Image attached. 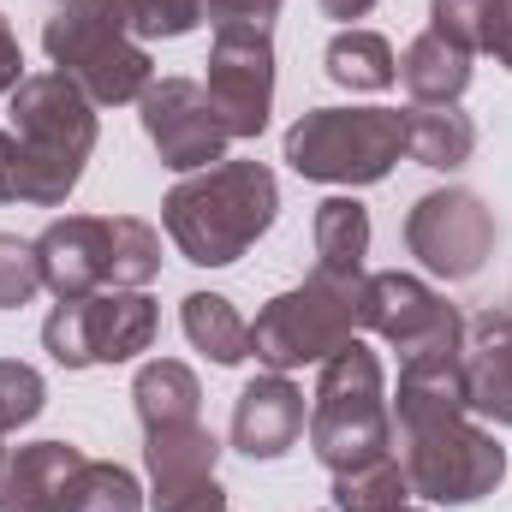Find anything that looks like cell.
<instances>
[{"label": "cell", "instance_id": "cell-1", "mask_svg": "<svg viewBox=\"0 0 512 512\" xmlns=\"http://www.w3.org/2000/svg\"><path fill=\"white\" fill-rule=\"evenodd\" d=\"M393 417H399V465H405L411 495H423L435 507H471L501 489L507 447L471 423L465 346L399 364Z\"/></svg>", "mask_w": 512, "mask_h": 512}, {"label": "cell", "instance_id": "cell-2", "mask_svg": "<svg viewBox=\"0 0 512 512\" xmlns=\"http://www.w3.org/2000/svg\"><path fill=\"white\" fill-rule=\"evenodd\" d=\"M280 215V185L262 161H215L161 197V227L197 268H233Z\"/></svg>", "mask_w": 512, "mask_h": 512}, {"label": "cell", "instance_id": "cell-3", "mask_svg": "<svg viewBox=\"0 0 512 512\" xmlns=\"http://www.w3.org/2000/svg\"><path fill=\"white\" fill-rule=\"evenodd\" d=\"M12 137L24 155V203L60 209L96 149V102L66 72H30L12 90Z\"/></svg>", "mask_w": 512, "mask_h": 512}, {"label": "cell", "instance_id": "cell-4", "mask_svg": "<svg viewBox=\"0 0 512 512\" xmlns=\"http://www.w3.org/2000/svg\"><path fill=\"white\" fill-rule=\"evenodd\" d=\"M54 72H66L90 102L120 108L155 84V60L131 42V0H54L42 24Z\"/></svg>", "mask_w": 512, "mask_h": 512}, {"label": "cell", "instance_id": "cell-5", "mask_svg": "<svg viewBox=\"0 0 512 512\" xmlns=\"http://www.w3.org/2000/svg\"><path fill=\"white\" fill-rule=\"evenodd\" d=\"M370 328V274H310L304 286L268 298V310L251 322V358L274 376L328 364L346 340Z\"/></svg>", "mask_w": 512, "mask_h": 512}, {"label": "cell", "instance_id": "cell-6", "mask_svg": "<svg viewBox=\"0 0 512 512\" xmlns=\"http://www.w3.org/2000/svg\"><path fill=\"white\" fill-rule=\"evenodd\" d=\"M42 286L90 298L102 286H149L161 274V233L137 215H66L36 239Z\"/></svg>", "mask_w": 512, "mask_h": 512}, {"label": "cell", "instance_id": "cell-7", "mask_svg": "<svg viewBox=\"0 0 512 512\" xmlns=\"http://www.w3.org/2000/svg\"><path fill=\"white\" fill-rule=\"evenodd\" d=\"M310 447L316 459L340 477L358 465H376L393 453V417H387V387H382V358L364 340H346L316 382L310 405Z\"/></svg>", "mask_w": 512, "mask_h": 512}, {"label": "cell", "instance_id": "cell-8", "mask_svg": "<svg viewBox=\"0 0 512 512\" xmlns=\"http://www.w3.org/2000/svg\"><path fill=\"white\" fill-rule=\"evenodd\" d=\"M405 155L399 108H316L286 131V161L322 185H376Z\"/></svg>", "mask_w": 512, "mask_h": 512}, {"label": "cell", "instance_id": "cell-9", "mask_svg": "<svg viewBox=\"0 0 512 512\" xmlns=\"http://www.w3.org/2000/svg\"><path fill=\"white\" fill-rule=\"evenodd\" d=\"M161 316L143 286H114L90 298H60L54 316L42 322V346L60 370H90V364H126L149 352Z\"/></svg>", "mask_w": 512, "mask_h": 512}, {"label": "cell", "instance_id": "cell-10", "mask_svg": "<svg viewBox=\"0 0 512 512\" xmlns=\"http://www.w3.org/2000/svg\"><path fill=\"white\" fill-rule=\"evenodd\" d=\"M405 245H411V256H417L429 274H441V280H471V274H483V262L495 256V215L483 209L477 191L447 185V191H429V197L411 203V215H405Z\"/></svg>", "mask_w": 512, "mask_h": 512}, {"label": "cell", "instance_id": "cell-11", "mask_svg": "<svg viewBox=\"0 0 512 512\" xmlns=\"http://www.w3.org/2000/svg\"><path fill=\"white\" fill-rule=\"evenodd\" d=\"M137 120H143V137L155 143L161 167H173V173H203V167L227 161L233 131L221 126L209 90L191 78H155L137 96Z\"/></svg>", "mask_w": 512, "mask_h": 512}, {"label": "cell", "instance_id": "cell-12", "mask_svg": "<svg viewBox=\"0 0 512 512\" xmlns=\"http://www.w3.org/2000/svg\"><path fill=\"white\" fill-rule=\"evenodd\" d=\"M203 90L233 137H256L268 126V108H274V36H268V24H215Z\"/></svg>", "mask_w": 512, "mask_h": 512}, {"label": "cell", "instance_id": "cell-13", "mask_svg": "<svg viewBox=\"0 0 512 512\" xmlns=\"http://www.w3.org/2000/svg\"><path fill=\"white\" fill-rule=\"evenodd\" d=\"M370 328L399 352V364L429 358V352H459L465 346V322L459 310L417 274H370Z\"/></svg>", "mask_w": 512, "mask_h": 512}, {"label": "cell", "instance_id": "cell-14", "mask_svg": "<svg viewBox=\"0 0 512 512\" xmlns=\"http://www.w3.org/2000/svg\"><path fill=\"white\" fill-rule=\"evenodd\" d=\"M304 423H310L304 393L286 376H274V370L245 382L239 399H233V447L245 459H280V453H292L298 435H304Z\"/></svg>", "mask_w": 512, "mask_h": 512}, {"label": "cell", "instance_id": "cell-15", "mask_svg": "<svg viewBox=\"0 0 512 512\" xmlns=\"http://www.w3.org/2000/svg\"><path fill=\"white\" fill-rule=\"evenodd\" d=\"M465 399L477 417L512 423V316L483 310L465 328Z\"/></svg>", "mask_w": 512, "mask_h": 512}, {"label": "cell", "instance_id": "cell-16", "mask_svg": "<svg viewBox=\"0 0 512 512\" xmlns=\"http://www.w3.org/2000/svg\"><path fill=\"white\" fill-rule=\"evenodd\" d=\"M84 465V453L72 441H30L6 459L0 471V512H60L66 507V483Z\"/></svg>", "mask_w": 512, "mask_h": 512}, {"label": "cell", "instance_id": "cell-17", "mask_svg": "<svg viewBox=\"0 0 512 512\" xmlns=\"http://www.w3.org/2000/svg\"><path fill=\"white\" fill-rule=\"evenodd\" d=\"M399 84L411 90L417 108H453V102L471 90V48H459V42L423 30V36L405 48V60H399Z\"/></svg>", "mask_w": 512, "mask_h": 512}, {"label": "cell", "instance_id": "cell-18", "mask_svg": "<svg viewBox=\"0 0 512 512\" xmlns=\"http://www.w3.org/2000/svg\"><path fill=\"white\" fill-rule=\"evenodd\" d=\"M215 459H221V441H215L203 423H161V429H143V465H149V483H155V489L203 483V477H215Z\"/></svg>", "mask_w": 512, "mask_h": 512}, {"label": "cell", "instance_id": "cell-19", "mask_svg": "<svg viewBox=\"0 0 512 512\" xmlns=\"http://www.w3.org/2000/svg\"><path fill=\"white\" fill-rule=\"evenodd\" d=\"M179 322H185V340H191L209 364L233 370V364L251 358V322L233 310V298H221V292H191L185 310H179Z\"/></svg>", "mask_w": 512, "mask_h": 512}, {"label": "cell", "instance_id": "cell-20", "mask_svg": "<svg viewBox=\"0 0 512 512\" xmlns=\"http://www.w3.org/2000/svg\"><path fill=\"white\" fill-rule=\"evenodd\" d=\"M471 149H477V126H471V114H459V102L453 108H405V155L417 167L453 173L471 161Z\"/></svg>", "mask_w": 512, "mask_h": 512}, {"label": "cell", "instance_id": "cell-21", "mask_svg": "<svg viewBox=\"0 0 512 512\" xmlns=\"http://www.w3.org/2000/svg\"><path fill=\"white\" fill-rule=\"evenodd\" d=\"M131 405H137L143 429H161V423H197L203 387H197V376H191L179 358H155V364L137 370V382H131Z\"/></svg>", "mask_w": 512, "mask_h": 512}, {"label": "cell", "instance_id": "cell-22", "mask_svg": "<svg viewBox=\"0 0 512 512\" xmlns=\"http://www.w3.org/2000/svg\"><path fill=\"white\" fill-rule=\"evenodd\" d=\"M370 256V209L358 197L316 203V268L322 274H364Z\"/></svg>", "mask_w": 512, "mask_h": 512}, {"label": "cell", "instance_id": "cell-23", "mask_svg": "<svg viewBox=\"0 0 512 512\" xmlns=\"http://www.w3.org/2000/svg\"><path fill=\"white\" fill-rule=\"evenodd\" d=\"M322 60H328V78L340 90H387L399 78V60H393L387 36H376V30H340Z\"/></svg>", "mask_w": 512, "mask_h": 512}, {"label": "cell", "instance_id": "cell-24", "mask_svg": "<svg viewBox=\"0 0 512 512\" xmlns=\"http://www.w3.org/2000/svg\"><path fill=\"white\" fill-rule=\"evenodd\" d=\"M60 512H143V489L126 465L114 459H84L66 483V507Z\"/></svg>", "mask_w": 512, "mask_h": 512}, {"label": "cell", "instance_id": "cell-25", "mask_svg": "<svg viewBox=\"0 0 512 512\" xmlns=\"http://www.w3.org/2000/svg\"><path fill=\"white\" fill-rule=\"evenodd\" d=\"M411 483H405V465L387 453L376 465H358V471H340L334 477V507L340 512H393L405 507Z\"/></svg>", "mask_w": 512, "mask_h": 512}, {"label": "cell", "instance_id": "cell-26", "mask_svg": "<svg viewBox=\"0 0 512 512\" xmlns=\"http://www.w3.org/2000/svg\"><path fill=\"white\" fill-rule=\"evenodd\" d=\"M42 405H48L42 376H36L30 364H18V358H0V429L12 435V429L36 423V417H42Z\"/></svg>", "mask_w": 512, "mask_h": 512}, {"label": "cell", "instance_id": "cell-27", "mask_svg": "<svg viewBox=\"0 0 512 512\" xmlns=\"http://www.w3.org/2000/svg\"><path fill=\"white\" fill-rule=\"evenodd\" d=\"M36 292H42V262H36V245H30V239L0 233V310H24Z\"/></svg>", "mask_w": 512, "mask_h": 512}, {"label": "cell", "instance_id": "cell-28", "mask_svg": "<svg viewBox=\"0 0 512 512\" xmlns=\"http://www.w3.org/2000/svg\"><path fill=\"white\" fill-rule=\"evenodd\" d=\"M203 24V0H131V30L143 42H173Z\"/></svg>", "mask_w": 512, "mask_h": 512}, {"label": "cell", "instance_id": "cell-29", "mask_svg": "<svg viewBox=\"0 0 512 512\" xmlns=\"http://www.w3.org/2000/svg\"><path fill=\"white\" fill-rule=\"evenodd\" d=\"M429 30L477 54L483 48V0H429Z\"/></svg>", "mask_w": 512, "mask_h": 512}, {"label": "cell", "instance_id": "cell-30", "mask_svg": "<svg viewBox=\"0 0 512 512\" xmlns=\"http://www.w3.org/2000/svg\"><path fill=\"white\" fill-rule=\"evenodd\" d=\"M149 512H227V489L215 477L203 483H179V489H155Z\"/></svg>", "mask_w": 512, "mask_h": 512}, {"label": "cell", "instance_id": "cell-31", "mask_svg": "<svg viewBox=\"0 0 512 512\" xmlns=\"http://www.w3.org/2000/svg\"><path fill=\"white\" fill-rule=\"evenodd\" d=\"M483 48L512 72V0H483Z\"/></svg>", "mask_w": 512, "mask_h": 512}, {"label": "cell", "instance_id": "cell-32", "mask_svg": "<svg viewBox=\"0 0 512 512\" xmlns=\"http://www.w3.org/2000/svg\"><path fill=\"white\" fill-rule=\"evenodd\" d=\"M203 12L215 24H274L280 0H203Z\"/></svg>", "mask_w": 512, "mask_h": 512}, {"label": "cell", "instance_id": "cell-33", "mask_svg": "<svg viewBox=\"0 0 512 512\" xmlns=\"http://www.w3.org/2000/svg\"><path fill=\"white\" fill-rule=\"evenodd\" d=\"M18 84H24V54H18V36H12V24L0 12V96H12Z\"/></svg>", "mask_w": 512, "mask_h": 512}, {"label": "cell", "instance_id": "cell-34", "mask_svg": "<svg viewBox=\"0 0 512 512\" xmlns=\"http://www.w3.org/2000/svg\"><path fill=\"white\" fill-rule=\"evenodd\" d=\"M322 12H328V18H340V24H352V18H370V12H376V0H322Z\"/></svg>", "mask_w": 512, "mask_h": 512}, {"label": "cell", "instance_id": "cell-35", "mask_svg": "<svg viewBox=\"0 0 512 512\" xmlns=\"http://www.w3.org/2000/svg\"><path fill=\"white\" fill-rule=\"evenodd\" d=\"M0 435H6V429H0ZM0 471H6V447H0Z\"/></svg>", "mask_w": 512, "mask_h": 512}, {"label": "cell", "instance_id": "cell-36", "mask_svg": "<svg viewBox=\"0 0 512 512\" xmlns=\"http://www.w3.org/2000/svg\"><path fill=\"white\" fill-rule=\"evenodd\" d=\"M393 512H417V507H393Z\"/></svg>", "mask_w": 512, "mask_h": 512}]
</instances>
